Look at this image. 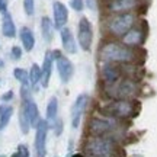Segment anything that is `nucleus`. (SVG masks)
<instances>
[{"label": "nucleus", "instance_id": "1", "mask_svg": "<svg viewBox=\"0 0 157 157\" xmlns=\"http://www.w3.org/2000/svg\"><path fill=\"white\" fill-rule=\"evenodd\" d=\"M98 58L101 63H115V64H134L138 58L137 48L124 45L121 41L109 38L103 41L98 51Z\"/></svg>", "mask_w": 157, "mask_h": 157}, {"label": "nucleus", "instance_id": "2", "mask_svg": "<svg viewBox=\"0 0 157 157\" xmlns=\"http://www.w3.org/2000/svg\"><path fill=\"white\" fill-rule=\"evenodd\" d=\"M86 129L92 137H108L118 141L117 135L121 131V121L102 112L101 115H93L89 118Z\"/></svg>", "mask_w": 157, "mask_h": 157}, {"label": "nucleus", "instance_id": "3", "mask_svg": "<svg viewBox=\"0 0 157 157\" xmlns=\"http://www.w3.org/2000/svg\"><path fill=\"white\" fill-rule=\"evenodd\" d=\"M137 23H138V16L135 12L115 13V15H106L103 28H105V32L109 38L119 39L131 28H134Z\"/></svg>", "mask_w": 157, "mask_h": 157}, {"label": "nucleus", "instance_id": "4", "mask_svg": "<svg viewBox=\"0 0 157 157\" xmlns=\"http://www.w3.org/2000/svg\"><path fill=\"white\" fill-rule=\"evenodd\" d=\"M83 153L87 157H118L119 146L118 141L108 137L87 135L83 143Z\"/></svg>", "mask_w": 157, "mask_h": 157}, {"label": "nucleus", "instance_id": "5", "mask_svg": "<svg viewBox=\"0 0 157 157\" xmlns=\"http://www.w3.org/2000/svg\"><path fill=\"white\" fill-rule=\"evenodd\" d=\"M102 111L105 115H109L118 121H128L137 117L138 103L135 99H109Z\"/></svg>", "mask_w": 157, "mask_h": 157}, {"label": "nucleus", "instance_id": "6", "mask_svg": "<svg viewBox=\"0 0 157 157\" xmlns=\"http://www.w3.org/2000/svg\"><path fill=\"white\" fill-rule=\"evenodd\" d=\"M103 90H105V95L108 96V101L109 99H131L132 101L140 93V84L135 78L125 76L117 84L103 87Z\"/></svg>", "mask_w": 157, "mask_h": 157}, {"label": "nucleus", "instance_id": "7", "mask_svg": "<svg viewBox=\"0 0 157 157\" xmlns=\"http://www.w3.org/2000/svg\"><path fill=\"white\" fill-rule=\"evenodd\" d=\"M99 77H101L102 86L109 87L117 84L122 77H125L122 64L115 63H101L99 64Z\"/></svg>", "mask_w": 157, "mask_h": 157}, {"label": "nucleus", "instance_id": "8", "mask_svg": "<svg viewBox=\"0 0 157 157\" xmlns=\"http://www.w3.org/2000/svg\"><path fill=\"white\" fill-rule=\"evenodd\" d=\"M93 44V25L87 17H80L77 23V45L84 51L89 52Z\"/></svg>", "mask_w": 157, "mask_h": 157}, {"label": "nucleus", "instance_id": "9", "mask_svg": "<svg viewBox=\"0 0 157 157\" xmlns=\"http://www.w3.org/2000/svg\"><path fill=\"white\" fill-rule=\"evenodd\" d=\"M141 5L143 0H105L103 9L106 15H115V13L135 12Z\"/></svg>", "mask_w": 157, "mask_h": 157}, {"label": "nucleus", "instance_id": "10", "mask_svg": "<svg viewBox=\"0 0 157 157\" xmlns=\"http://www.w3.org/2000/svg\"><path fill=\"white\" fill-rule=\"evenodd\" d=\"M90 98L87 93H80V95L76 98V101L73 102L71 105V109H70V117H71V128H78L80 125V121H82V117L84 115L86 109L89 106Z\"/></svg>", "mask_w": 157, "mask_h": 157}, {"label": "nucleus", "instance_id": "11", "mask_svg": "<svg viewBox=\"0 0 157 157\" xmlns=\"http://www.w3.org/2000/svg\"><path fill=\"white\" fill-rule=\"evenodd\" d=\"M50 125L47 119H41L35 128V154L36 157H47V137Z\"/></svg>", "mask_w": 157, "mask_h": 157}, {"label": "nucleus", "instance_id": "12", "mask_svg": "<svg viewBox=\"0 0 157 157\" xmlns=\"http://www.w3.org/2000/svg\"><path fill=\"white\" fill-rule=\"evenodd\" d=\"M144 39H146L144 29L141 28V26H137V25H135L134 28L129 29L124 36H121L119 41H121L124 45H127V47H131V48H140L141 45L144 44Z\"/></svg>", "mask_w": 157, "mask_h": 157}, {"label": "nucleus", "instance_id": "13", "mask_svg": "<svg viewBox=\"0 0 157 157\" xmlns=\"http://www.w3.org/2000/svg\"><path fill=\"white\" fill-rule=\"evenodd\" d=\"M56 67H57V71H58V76H60V80L61 83L67 84L74 76V66L71 60L66 57L63 54L60 58L56 60Z\"/></svg>", "mask_w": 157, "mask_h": 157}, {"label": "nucleus", "instance_id": "14", "mask_svg": "<svg viewBox=\"0 0 157 157\" xmlns=\"http://www.w3.org/2000/svg\"><path fill=\"white\" fill-rule=\"evenodd\" d=\"M52 16H54V26L56 29L64 28L68 22V9L67 6L60 0L52 2Z\"/></svg>", "mask_w": 157, "mask_h": 157}, {"label": "nucleus", "instance_id": "15", "mask_svg": "<svg viewBox=\"0 0 157 157\" xmlns=\"http://www.w3.org/2000/svg\"><path fill=\"white\" fill-rule=\"evenodd\" d=\"M60 38H61L63 50L66 51V54H70V56L77 54V41L74 38L73 31L68 26H64L60 29Z\"/></svg>", "mask_w": 157, "mask_h": 157}, {"label": "nucleus", "instance_id": "16", "mask_svg": "<svg viewBox=\"0 0 157 157\" xmlns=\"http://www.w3.org/2000/svg\"><path fill=\"white\" fill-rule=\"evenodd\" d=\"M22 106L25 108V111H26V115H28V118H29V124H31V128H36L38 122L41 121L38 105L35 103V101L32 98H28V99H23L22 101Z\"/></svg>", "mask_w": 157, "mask_h": 157}, {"label": "nucleus", "instance_id": "17", "mask_svg": "<svg viewBox=\"0 0 157 157\" xmlns=\"http://www.w3.org/2000/svg\"><path fill=\"white\" fill-rule=\"evenodd\" d=\"M52 66H54V60H52V56H51V51H47L42 66H41V86L42 87H48V84H50L51 74H52Z\"/></svg>", "mask_w": 157, "mask_h": 157}, {"label": "nucleus", "instance_id": "18", "mask_svg": "<svg viewBox=\"0 0 157 157\" xmlns=\"http://www.w3.org/2000/svg\"><path fill=\"white\" fill-rule=\"evenodd\" d=\"M19 38H21V42H22L23 50L26 52H31L35 47V35L32 32V29L28 28V26H23L21 31H19Z\"/></svg>", "mask_w": 157, "mask_h": 157}, {"label": "nucleus", "instance_id": "19", "mask_svg": "<svg viewBox=\"0 0 157 157\" xmlns=\"http://www.w3.org/2000/svg\"><path fill=\"white\" fill-rule=\"evenodd\" d=\"M2 34L6 38H15L16 36V26L12 19V15L9 12L3 13V21H2Z\"/></svg>", "mask_w": 157, "mask_h": 157}, {"label": "nucleus", "instance_id": "20", "mask_svg": "<svg viewBox=\"0 0 157 157\" xmlns=\"http://www.w3.org/2000/svg\"><path fill=\"white\" fill-rule=\"evenodd\" d=\"M54 22L51 21L48 16H42L41 17V35L44 38L45 42H51L54 38Z\"/></svg>", "mask_w": 157, "mask_h": 157}, {"label": "nucleus", "instance_id": "21", "mask_svg": "<svg viewBox=\"0 0 157 157\" xmlns=\"http://www.w3.org/2000/svg\"><path fill=\"white\" fill-rule=\"evenodd\" d=\"M58 118V99H57L56 96H52L48 103H47V113H45V119H47V122L48 125H52V124L56 122V119Z\"/></svg>", "mask_w": 157, "mask_h": 157}, {"label": "nucleus", "instance_id": "22", "mask_svg": "<svg viewBox=\"0 0 157 157\" xmlns=\"http://www.w3.org/2000/svg\"><path fill=\"white\" fill-rule=\"evenodd\" d=\"M29 73V86L32 90H38V86L41 84V67L38 64H32L31 66V70L28 71Z\"/></svg>", "mask_w": 157, "mask_h": 157}, {"label": "nucleus", "instance_id": "23", "mask_svg": "<svg viewBox=\"0 0 157 157\" xmlns=\"http://www.w3.org/2000/svg\"><path fill=\"white\" fill-rule=\"evenodd\" d=\"M19 127H21V131L22 134H28L29 129H31V124H29V118L26 115V111L25 108L21 105V109H19Z\"/></svg>", "mask_w": 157, "mask_h": 157}, {"label": "nucleus", "instance_id": "24", "mask_svg": "<svg viewBox=\"0 0 157 157\" xmlns=\"http://www.w3.org/2000/svg\"><path fill=\"white\" fill-rule=\"evenodd\" d=\"M13 111H15L13 106H5V109L2 111V113H0V131H3L9 125L10 118L13 115Z\"/></svg>", "mask_w": 157, "mask_h": 157}, {"label": "nucleus", "instance_id": "25", "mask_svg": "<svg viewBox=\"0 0 157 157\" xmlns=\"http://www.w3.org/2000/svg\"><path fill=\"white\" fill-rule=\"evenodd\" d=\"M13 76H15V78H16L21 84H29V73L25 68L16 67L13 70Z\"/></svg>", "mask_w": 157, "mask_h": 157}, {"label": "nucleus", "instance_id": "26", "mask_svg": "<svg viewBox=\"0 0 157 157\" xmlns=\"http://www.w3.org/2000/svg\"><path fill=\"white\" fill-rule=\"evenodd\" d=\"M23 10L26 13V16H34L35 0H23Z\"/></svg>", "mask_w": 157, "mask_h": 157}, {"label": "nucleus", "instance_id": "27", "mask_svg": "<svg viewBox=\"0 0 157 157\" xmlns=\"http://www.w3.org/2000/svg\"><path fill=\"white\" fill-rule=\"evenodd\" d=\"M52 131H54V134L58 137V135H61V132H63V128H64V125H63V119L61 118H57L56 119V122L52 124L50 127Z\"/></svg>", "mask_w": 157, "mask_h": 157}, {"label": "nucleus", "instance_id": "28", "mask_svg": "<svg viewBox=\"0 0 157 157\" xmlns=\"http://www.w3.org/2000/svg\"><path fill=\"white\" fill-rule=\"evenodd\" d=\"M22 48L19 47V45H13L12 47V50H10V57H12V60H15V61H19L21 58H22Z\"/></svg>", "mask_w": 157, "mask_h": 157}, {"label": "nucleus", "instance_id": "29", "mask_svg": "<svg viewBox=\"0 0 157 157\" xmlns=\"http://www.w3.org/2000/svg\"><path fill=\"white\" fill-rule=\"evenodd\" d=\"M70 7L74 12H83L84 9V0H70Z\"/></svg>", "mask_w": 157, "mask_h": 157}, {"label": "nucleus", "instance_id": "30", "mask_svg": "<svg viewBox=\"0 0 157 157\" xmlns=\"http://www.w3.org/2000/svg\"><path fill=\"white\" fill-rule=\"evenodd\" d=\"M16 153L21 157H29V156H31L29 148H28V146H26V144H19V146H17V151Z\"/></svg>", "mask_w": 157, "mask_h": 157}, {"label": "nucleus", "instance_id": "31", "mask_svg": "<svg viewBox=\"0 0 157 157\" xmlns=\"http://www.w3.org/2000/svg\"><path fill=\"white\" fill-rule=\"evenodd\" d=\"M13 96H15L13 90H7L6 93H3V95H2V101H3V102H10L12 99H13Z\"/></svg>", "mask_w": 157, "mask_h": 157}, {"label": "nucleus", "instance_id": "32", "mask_svg": "<svg viewBox=\"0 0 157 157\" xmlns=\"http://www.w3.org/2000/svg\"><path fill=\"white\" fill-rule=\"evenodd\" d=\"M84 7H89L90 10H96V0H84Z\"/></svg>", "mask_w": 157, "mask_h": 157}, {"label": "nucleus", "instance_id": "33", "mask_svg": "<svg viewBox=\"0 0 157 157\" xmlns=\"http://www.w3.org/2000/svg\"><path fill=\"white\" fill-rule=\"evenodd\" d=\"M7 5H9V0H0V13L7 12Z\"/></svg>", "mask_w": 157, "mask_h": 157}, {"label": "nucleus", "instance_id": "34", "mask_svg": "<svg viewBox=\"0 0 157 157\" xmlns=\"http://www.w3.org/2000/svg\"><path fill=\"white\" fill-rule=\"evenodd\" d=\"M51 56H52V60L56 61L57 58H60V57L63 56V52L60 50H52V51H51Z\"/></svg>", "mask_w": 157, "mask_h": 157}, {"label": "nucleus", "instance_id": "35", "mask_svg": "<svg viewBox=\"0 0 157 157\" xmlns=\"http://www.w3.org/2000/svg\"><path fill=\"white\" fill-rule=\"evenodd\" d=\"M70 157H84L83 153H74V154H71Z\"/></svg>", "mask_w": 157, "mask_h": 157}, {"label": "nucleus", "instance_id": "36", "mask_svg": "<svg viewBox=\"0 0 157 157\" xmlns=\"http://www.w3.org/2000/svg\"><path fill=\"white\" fill-rule=\"evenodd\" d=\"M3 67H5V61L0 58V68H3Z\"/></svg>", "mask_w": 157, "mask_h": 157}, {"label": "nucleus", "instance_id": "37", "mask_svg": "<svg viewBox=\"0 0 157 157\" xmlns=\"http://www.w3.org/2000/svg\"><path fill=\"white\" fill-rule=\"evenodd\" d=\"M10 157H21V156H19V154H17V153H13V154H12Z\"/></svg>", "mask_w": 157, "mask_h": 157}, {"label": "nucleus", "instance_id": "38", "mask_svg": "<svg viewBox=\"0 0 157 157\" xmlns=\"http://www.w3.org/2000/svg\"><path fill=\"white\" fill-rule=\"evenodd\" d=\"M3 109H5V106H0V113H2V111H3Z\"/></svg>", "mask_w": 157, "mask_h": 157}, {"label": "nucleus", "instance_id": "39", "mask_svg": "<svg viewBox=\"0 0 157 157\" xmlns=\"http://www.w3.org/2000/svg\"><path fill=\"white\" fill-rule=\"evenodd\" d=\"M0 157H6V156H5V154H0Z\"/></svg>", "mask_w": 157, "mask_h": 157}]
</instances>
